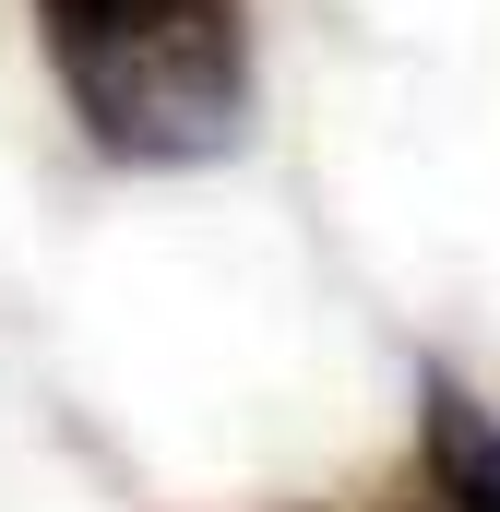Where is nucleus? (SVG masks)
Returning <instances> with one entry per match:
<instances>
[{"mask_svg": "<svg viewBox=\"0 0 500 512\" xmlns=\"http://www.w3.org/2000/svg\"><path fill=\"white\" fill-rule=\"evenodd\" d=\"M24 12L72 131L108 167L191 179V167H227L262 120L250 0H24Z\"/></svg>", "mask_w": 500, "mask_h": 512, "instance_id": "f257e3e1", "label": "nucleus"}, {"mask_svg": "<svg viewBox=\"0 0 500 512\" xmlns=\"http://www.w3.org/2000/svg\"><path fill=\"white\" fill-rule=\"evenodd\" d=\"M417 489L441 512H500V405L465 370H417Z\"/></svg>", "mask_w": 500, "mask_h": 512, "instance_id": "f03ea898", "label": "nucleus"}, {"mask_svg": "<svg viewBox=\"0 0 500 512\" xmlns=\"http://www.w3.org/2000/svg\"><path fill=\"white\" fill-rule=\"evenodd\" d=\"M298 512H322V501H298Z\"/></svg>", "mask_w": 500, "mask_h": 512, "instance_id": "7ed1b4c3", "label": "nucleus"}]
</instances>
